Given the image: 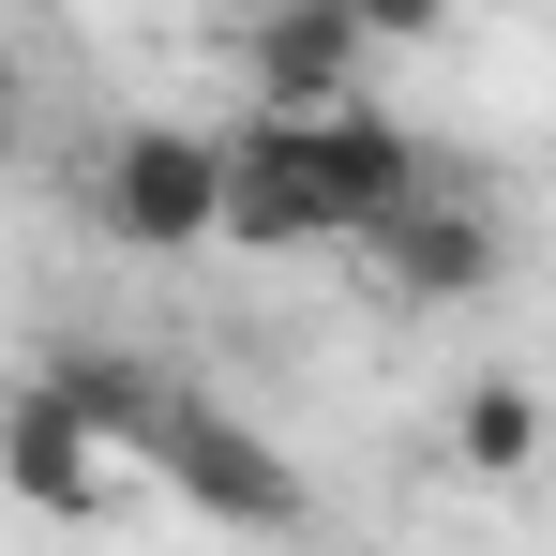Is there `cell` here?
I'll return each instance as SVG.
<instances>
[{"instance_id": "obj_1", "label": "cell", "mask_w": 556, "mask_h": 556, "mask_svg": "<svg viewBox=\"0 0 556 556\" xmlns=\"http://www.w3.org/2000/svg\"><path fill=\"white\" fill-rule=\"evenodd\" d=\"M91 195H105V241H121V256H195V241H226V136L121 121Z\"/></svg>"}, {"instance_id": "obj_2", "label": "cell", "mask_w": 556, "mask_h": 556, "mask_svg": "<svg viewBox=\"0 0 556 556\" xmlns=\"http://www.w3.org/2000/svg\"><path fill=\"white\" fill-rule=\"evenodd\" d=\"M362 271L406 301V316H466V301H496V271H511V226L481 211V195L421 181L391 226H362Z\"/></svg>"}, {"instance_id": "obj_3", "label": "cell", "mask_w": 556, "mask_h": 556, "mask_svg": "<svg viewBox=\"0 0 556 556\" xmlns=\"http://www.w3.org/2000/svg\"><path fill=\"white\" fill-rule=\"evenodd\" d=\"M151 481H181L211 527H256V542H286L301 527V481H286V452L256 437V421H226V406H151Z\"/></svg>"}, {"instance_id": "obj_4", "label": "cell", "mask_w": 556, "mask_h": 556, "mask_svg": "<svg viewBox=\"0 0 556 556\" xmlns=\"http://www.w3.org/2000/svg\"><path fill=\"white\" fill-rule=\"evenodd\" d=\"M226 241H346V195H331V136L316 121H286L256 105L241 136H226Z\"/></svg>"}, {"instance_id": "obj_5", "label": "cell", "mask_w": 556, "mask_h": 556, "mask_svg": "<svg viewBox=\"0 0 556 556\" xmlns=\"http://www.w3.org/2000/svg\"><path fill=\"white\" fill-rule=\"evenodd\" d=\"M376 76V30H362V0H256L241 15V91L286 105V121H316V105H362Z\"/></svg>"}, {"instance_id": "obj_6", "label": "cell", "mask_w": 556, "mask_h": 556, "mask_svg": "<svg viewBox=\"0 0 556 556\" xmlns=\"http://www.w3.org/2000/svg\"><path fill=\"white\" fill-rule=\"evenodd\" d=\"M121 481H136V452L91 421V391L76 376H30L15 391V496L61 511V527H91V511H121Z\"/></svg>"}, {"instance_id": "obj_7", "label": "cell", "mask_w": 556, "mask_h": 556, "mask_svg": "<svg viewBox=\"0 0 556 556\" xmlns=\"http://www.w3.org/2000/svg\"><path fill=\"white\" fill-rule=\"evenodd\" d=\"M452 466L466 481H527L542 466V391L527 376H466L452 391Z\"/></svg>"}, {"instance_id": "obj_8", "label": "cell", "mask_w": 556, "mask_h": 556, "mask_svg": "<svg viewBox=\"0 0 556 556\" xmlns=\"http://www.w3.org/2000/svg\"><path fill=\"white\" fill-rule=\"evenodd\" d=\"M362 30H376V61H391V46H437L452 0H362Z\"/></svg>"}, {"instance_id": "obj_9", "label": "cell", "mask_w": 556, "mask_h": 556, "mask_svg": "<svg viewBox=\"0 0 556 556\" xmlns=\"http://www.w3.org/2000/svg\"><path fill=\"white\" fill-rule=\"evenodd\" d=\"M226 15H256V0H226Z\"/></svg>"}]
</instances>
